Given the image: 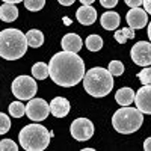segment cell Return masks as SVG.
<instances>
[{
  "instance_id": "cell-1",
  "label": "cell",
  "mask_w": 151,
  "mask_h": 151,
  "mask_svg": "<svg viewBox=\"0 0 151 151\" xmlns=\"http://www.w3.org/2000/svg\"><path fill=\"white\" fill-rule=\"evenodd\" d=\"M48 76L59 86H76L85 76V62L77 53L62 50L50 59Z\"/></svg>"
},
{
  "instance_id": "cell-2",
  "label": "cell",
  "mask_w": 151,
  "mask_h": 151,
  "mask_svg": "<svg viewBox=\"0 0 151 151\" xmlns=\"http://www.w3.org/2000/svg\"><path fill=\"white\" fill-rule=\"evenodd\" d=\"M82 82H83L85 91L95 98L106 97L107 94H110V91L113 89V83H115L112 73L101 67H94L88 70Z\"/></svg>"
},
{
  "instance_id": "cell-3",
  "label": "cell",
  "mask_w": 151,
  "mask_h": 151,
  "mask_svg": "<svg viewBox=\"0 0 151 151\" xmlns=\"http://www.w3.org/2000/svg\"><path fill=\"white\" fill-rule=\"evenodd\" d=\"M27 38L18 29H5L0 32V58L17 60L27 52Z\"/></svg>"
},
{
  "instance_id": "cell-4",
  "label": "cell",
  "mask_w": 151,
  "mask_h": 151,
  "mask_svg": "<svg viewBox=\"0 0 151 151\" xmlns=\"http://www.w3.org/2000/svg\"><path fill=\"white\" fill-rule=\"evenodd\" d=\"M144 122V115L137 107L130 106H122L118 109L112 116V125L118 133L122 134H130L141 129Z\"/></svg>"
},
{
  "instance_id": "cell-5",
  "label": "cell",
  "mask_w": 151,
  "mask_h": 151,
  "mask_svg": "<svg viewBox=\"0 0 151 151\" xmlns=\"http://www.w3.org/2000/svg\"><path fill=\"white\" fill-rule=\"evenodd\" d=\"M50 132L41 124H29L18 134L20 145L26 151H42L50 144Z\"/></svg>"
},
{
  "instance_id": "cell-6",
  "label": "cell",
  "mask_w": 151,
  "mask_h": 151,
  "mask_svg": "<svg viewBox=\"0 0 151 151\" xmlns=\"http://www.w3.org/2000/svg\"><path fill=\"white\" fill-rule=\"evenodd\" d=\"M12 94H14L18 100H30L35 97L38 86L35 82V77H29V76H18L15 80L12 82Z\"/></svg>"
},
{
  "instance_id": "cell-7",
  "label": "cell",
  "mask_w": 151,
  "mask_h": 151,
  "mask_svg": "<svg viewBox=\"0 0 151 151\" xmlns=\"http://www.w3.org/2000/svg\"><path fill=\"white\" fill-rule=\"evenodd\" d=\"M50 113V104L44 98H30L26 106V115L29 119L40 122L44 121Z\"/></svg>"
},
{
  "instance_id": "cell-8",
  "label": "cell",
  "mask_w": 151,
  "mask_h": 151,
  "mask_svg": "<svg viewBox=\"0 0 151 151\" xmlns=\"http://www.w3.org/2000/svg\"><path fill=\"white\" fill-rule=\"evenodd\" d=\"M70 133L76 141H80V142L88 141L94 134V124L88 118H76L71 122Z\"/></svg>"
},
{
  "instance_id": "cell-9",
  "label": "cell",
  "mask_w": 151,
  "mask_h": 151,
  "mask_svg": "<svg viewBox=\"0 0 151 151\" xmlns=\"http://www.w3.org/2000/svg\"><path fill=\"white\" fill-rule=\"evenodd\" d=\"M130 56H132V60L139 67L151 65V42L148 41L136 42L130 50Z\"/></svg>"
},
{
  "instance_id": "cell-10",
  "label": "cell",
  "mask_w": 151,
  "mask_h": 151,
  "mask_svg": "<svg viewBox=\"0 0 151 151\" xmlns=\"http://www.w3.org/2000/svg\"><path fill=\"white\" fill-rule=\"evenodd\" d=\"M134 104L142 113L151 115V85H144L134 94Z\"/></svg>"
},
{
  "instance_id": "cell-11",
  "label": "cell",
  "mask_w": 151,
  "mask_h": 151,
  "mask_svg": "<svg viewBox=\"0 0 151 151\" xmlns=\"http://www.w3.org/2000/svg\"><path fill=\"white\" fill-rule=\"evenodd\" d=\"M129 26L132 29H144L148 23V14L145 12V9H139V8H132L127 15H125Z\"/></svg>"
},
{
  "instance_id": "cell-12",
  "label": "cell",
  "mask_w": 151,
  "mask_h": 151,
  "mask_svg": "<svg viewBox=\"0 0 151 151\" xmlns=\"http://www.w3.org/2000/svg\"><path fill=\"white\" fill-rule=\"evenodd\" d=\"M76 18L83 26H91L97 20V11L91 5H83L76 11Z\"/></svg>"
},
{
  "instance_id": "cell-13",
  "label": "cell",
  "mask_w": 151,
  "mask_h": 151,
  "mask_svg": "<svg viewBox=\"0 0 151 151\" xmlns=\"http://www.w3.org/2000/svg\"><path fill=\"white\" fill-rule=\"evenodd\" d=\"M50 112L56 118H64L70 113V101L65 97H55L50 103Z\"/></svg>"
},
{
  "instance_id": "cell-14",
  "label": "cell",
  "mask_w": 151,
  "mask_h": 151,
  "mask_svg": "<svg viewBox=\"0 0 151 151\" xmlns=\"http://www.w3.org/2000/svg\"><path fill=\"white\" fill-rule=\"evenodd\" d=\"M82 44H83V41L77 33H67L60 41L62 50H65V52H73V53H79L80 48H82Z\"/></svg>"
},
{
  "instance_id": "cell-15",
  "label": "cell",
  "mask_w": 151,
  "mask_h": 151,
  "mask_svg": "<svg viewBox=\"0 0 151 151\" xmlns=\"http://www.w3.org/2000/svg\"><path fill=\"white\" fill-rule=\"evenodd\" d=\"M119 20H121L119 14H116V12H113V11H107V12H104V14L100 17L101 26L106 30H115L119 26Z\"/></svg>"
},
{
  "instance_id": "cell-16",
  "label": "cell",
  "mask_w": 151,
  "mask_h": 151,
  "mask_svg": "<svg viewBox=\"0 0 151 151\" xmlns=\"http://www.w3.org/2000/svg\"><path fill=\"white\" fill-rule=\"evenodd\" d=\"M0 18L5 23H12L18 18V8L14 3H3L0 6Z\"/></svg>"
},
{
  "instance_id": "cell-17",
  "label": "cell",
  "mask_w": 151,
  "mask_h": 151,
  "mask_svg": "<svg viewBox=\"0 0 151 151\" xmlns=\"http://www.w3.org/2000/svg\"><path fill=\"white\" fill-rule=\"evenodd\" d=\"M115 100L119 106H130L134 103V91L132 88H121L115 94Z\"/></svg>"
},
{
  "instance_id": "cell-18",
  "label": "cell",
  "mask_w": 151,
  "mask_h": 151,
  "mask_svg": "<svg viewBox=\"0 0 151 151\" xmlns=\"http://www.w3.org/2000/svg\"><path fill=\"white\" fill-rule=\"evenodd\" d=\"M26 38H27V44L30 47H33V48H38V47H41L44 44V35H42L41 30H38V29L29 30Z\"/></svg>"
},
{
  "instance_id": "cell-19",
  "label": "cell",
  "mask_w": 151,
  "mask_h": 151,
  "mask_svg": "<svg viewBox=\"0 0 151 151\" xmlns=\"http://www.w3.org/2000/svg\"><path fill=\"white\" fill-rule=\"evenodd\" d=\"M32 76L36 80H45L48 77V65L44 62H36L32 67Z\"/></svg>"
},
{
  "instance_id": "cell-20",
  "label": "cell",
  "mask_w": 151,
  "mask_h": 151,
  "mask_svg": "<svg viewBox=\"0 0 151 151\" xmlns=\"http://www.w3.org/2000/svg\"><path fill=\"white\" fill-rule=\"evenodd\" d=\"M85 44H86V47H88V50L89 52H100L101 50V47H103V40H101V36L100 35H89L85 40Z\"/></svg>"
},
{
  "instance_id": "cell-21",
  "label": "cell",
  "mask_w": 151,
  "mask_h": 151,
  "mask_svg": "<svg viewBox=\"0 0 151 151\" xmlns=\"http://www.w3.org/2000/svg\"><path fill=\"white\" fill-rule=\"evenodd\" d=\"M113 36H115L116 42L119 44H125L127 42V40H133L134 38V29H119L116 30L115 33H113Z\"/></svg>"
},
{
  "instance_id": "cell-22",
  "label": "cell",
  "mask_w": 151,
  "mask_h": 151,
  "mask_svg": "<svg viewBox=\"0 0 151 151\" xmlns=\"http://www.w3.org/2000/svg\"><path fill=\"white\" fill-rule=\"evenodd\" d=\"M9 113H11V116H14V118H21L24 113H26V106L21 101H14V103L9 104Z\"/></svg>"
},
{
  "instance_id": "cell-23",
  "label": "cell",
  "mask_w": 151,
  "mask_h": 151,
  "mask_svg": "<svg viewBox=\"0 0 151 151\" xmlns=\"http://www.w3.org/2000/svg\"><path fill=\"white\" fill-rule=\"evenodd\" d=\"M44 6H45V0H24V8L32 12L41 11Z\"/></svg>"
},
{
  "instance_id": "cell-24",
  "label": "cell",
  "mask_w": 151,
  "mask_h": 151,
  "mask_svg": "<svg viewBox=\"0 0 151 151\" xmlns=\"http://www.w3.org/2000/svg\"><path fill=\"white\" fill-rule=\"evenodd\" d=\"M107 70L112 73V76H121L124 73V64L121 60H110Z\"/></svg>"
},
{
  "instance_id": "cell-25",
  "label": "cell",
  "mask_w": 151,
  "mask_h": 151,
  "mask_svg": "<svg viewBox=\"0 0 151 151\" xmlns=\"http://www.w3.org/2000/svg\"><path fill=\"white\" fill-rule=\"evenodd\" d=\"M137 79L141 80L142 85H151V67H144V70H141L137 74Z\"/></svg>"
},
{
  "instance_id": "cell-26",
  "label": "cell",
  "mask_w": 151,
  "mask_h": 151,
  "mask_svg": "<svg viewBox=\"0 0 151 151\" xmlns=\"http://www.w3.org/2000/svg\"><path fill=\"white\" fill-rule=\"evenodd\" d=\"M11 129V119L5 115L3 112H0V134L8 133Z\"/></svg>"
},
{
  "instance_id": "cell-27",
  "label": "cell",
  "mask_w": 151,
  "mask_h": 151,
  "mask_svg": "<svg viewBox=\"0 0 151 151\" xmlns=\"http://www.w3.org/2000/svg\"><path fill=\"white\" fill-rule=\"evenodd\" d=\"M18 145L12 139H3L0 141V151H17Z\"/></svg>"
},
{
  "instance_id": "cell-28",
  "label": "cell",
  "mask_w": 151,
  "mask_h": 151,
  "mask_svg": "<svg viewBox=\"0 0 151 151\" xmlns=\"http://www.w3.org/2000/svg\"><path fill=\"white\" fill-rule=\"evenodd\" d=\"M100 3H101L103 8H107V9H112L118 5V0H100Z\"/></svg>"
},
{
  "instance_id": "cell-29",
  "label": "cell",
  "mask_w": 151,
  "mask_h": 151,
  "mask_svg": "<svg viewBox=\"0 0 151 151\" xmlns=\"http://www.w3.org/2000/svg\"><path fill=\"white\" fill-rule=\"evenodd\" d=\"M124 2H125V5H127L129 8H139L144 0H124Z\"/></svg>"
},
{
  "instance_id": "cell-30",
  "label": "cell",
  "mask_w": 151,
  "mask_h": 151,
  "mask_svg": "<svg viewBox=\"0 0 151 151\" xmlns=\"http://www.w3.org/2000/svg\"><path fill=\"white\" fill-rule=\"evenodd\" d=\"M142 5H144V9H145V12L151 15V0H144V2H142Z\"/></svg>"
},
{
  "instance_id": "cell-31",
  "label": "cell",
  "mask_w": 151,
  "mask_h": 151,
  "mask_svg": "<svg viewBox=\"0 0 151 151\" xmlns=\"http://www.w3.org/2000/svg\"><path fill=\"white\" fill-rule=\"evenodd\" d=\"M144 150L145 151H151V137H147L144 142Z\"/></svg>"
},
{
  "instance_id": "cell-32",
  "label": "cell",
  "mask_w": 151,
  "mask_h": 151,
  "mask_svg": "<svg viewBox=\"0 0 151 151\" xmlns=\"http://www.w3.org/2000/svg\"><path fill=\"white\" fill-rule=\"evenodd\" d=\"M58 2H59L62 6H71V5L76 2V0H58Z\"/></svg>"
},
{
  "instance_id": "cell-33",
  "label": "cell",
  "mask_w": 151,
  "mask_h": 151,
  "mask_svg": "<svg viewBox=\"0 0 151 151\" xmlns=\"http://www.w3.org/2000/svg\"><path fill=\"white\" fill-rule=\"evenodd\" d=\"M2 2H5V3H14V5H17V3H20V2H24V0H2Z\"/></svg>"
},
{
  "instance_id": "cell-34",
  "label": "cell",
  "mask_w": 151,
  "mask_h": 151,
  "mask_svg": "<svg viewBox=\"0 0 151 151\" xmlns=\"http://www.w3.org/2000/svg\"><path fill=\"white\" fill-rule=\"evenodd\" d=\"M94 2H95V0H80L82 5H92Z\"/></svg>"
},
{
  "instance_id": "cell-35",
  "label": "cell",
  "mask_w": 151,
  "mask_h": 151,
  "mask_svg": "<svg viewBox=\"0 0 151 151\" xmlns=\"http://www.w3.org/2000/svg\"><path fill=\"white\" fill-rule=\"evenodd\" d=\"M147 33H148V38H150V42H151V21L148 23V30H147Z\"/></svg>"
},
{
  "instance_id": "cell-36",
  "label": "cell",
  "mask_w": 151,
  "mask_h": 151,
  "mask_svg": "<svg viewBox=\"0 0 151 151\" xmlns=\"http://www.w3.org/2000/svg\"><path fill=\"white\" fill-rule=\"evenodd\" d=\"M62 21H64V23L67 24V26H70V24H71V20H70L68 17H64V20H62Z\"/></svg>"
}]
</instances>
